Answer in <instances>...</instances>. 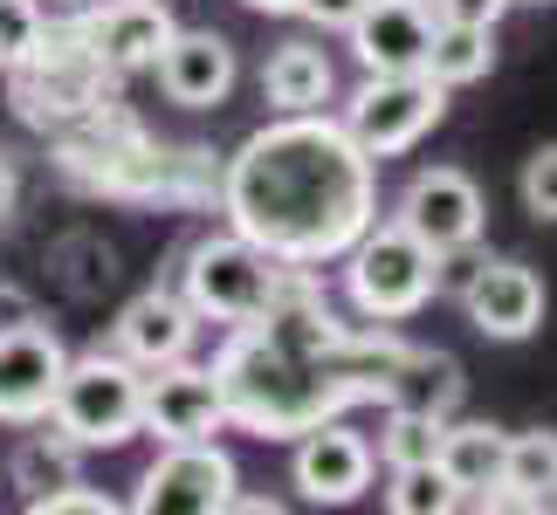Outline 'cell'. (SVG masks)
I'll return each mask as SVG.
<instances>
[{
  "label": "cell",
  "instance_id": "obj_1",
  "mask_svg": "<svg viewBox=\"0 0 557 515\" xmlns=\"http://www.w3.org/2000/svg\"><path fill=\"white\" fill-rule=\"evenodd\" d=\"M221 385L227 426L255 440H296L317 419L351 405H426L447 413L461 399V364L447 351H420L393 324H345L310 268L283 262V282L255 316L234 324L221 357L207 364Z\"/></svg>",
  "mask_w": 557,
  "mask_h": 515
},
{
  "label": "cell",
  "instance_id": "obj_2",
  "mask_svg": "<svg viewBox=\"0 0 557 515\" xmlns=\"http://www.w3.org/2000/svg\"><path fill=\"white\" fill-rule=\"evenodd\" d=\"M213 192H221L227 227L289 268L337 262L379 221V172L324 111H289L262 124L221 165Z\"/></svg>",
  "mask_w": 557,
  "mask_h": 515
},
{
  "label": "cell",
  "instance_id": "obj_3",
  "mask_svg": "<svg viewBox=\"0 0 557 515\" xmlns=\"http://www.w3.org/2000/svg\"><path fill=\"white\" fill-rule=\"evenodd\" d=\"M49 419L70 447H124L145 434V364L124 351H83L62 364Z\"/></svg>",
  "mask_w": 557,
  "mask_h": 515
},
{
  "label": "cell",
  "instance_id": "obj_4",
  "mask_svg": "<svg viewBox=\"0 0 557 515\" xmlns=\"http://www.w3.org/2000/svg\"><path fill=\"white\" fill-rule=\"evenodd\" d=\"M337 262H345V289H351L358 316H372V324H406L441 289V254L426 241H413L399 221H385V227L372 221Z\"/></svg>",
  "mask_w": 557,
  "mask_h": 515
},
{
  "label": "cell",
  "instance_id": "obj_5",
  "mask_svg": "<svg viewBox=\"0 0 557 515\" xmlns=\"http://www.w3.org/2000/svg\"><path fill=\"white\" fill-rule=\"evenodd\" d=\"M283 282V262L262 254L248 234H207V241L186 248V268H180V296L193 316H213V324H242L275 296Z\"/></svg>",
  "mask_w": 557,
  "mask_h": 515
},
{
  "label": "cell",
  "instance_id": "obj_6",
  "mask_svg": "<svg viewBox=\"0 0 557 515\" xmlns=\"http://www.w3.org/2000/svg\"><path fill=\"white\" fill-rule=\"evenodd\" d=\"M441 111H447L441 83L426 76V70H399V76H366V83H358L337 124H345L351 145L379 165V159L413 152V145L441 124Z\"/></svg>",
  "mask_w": 557,
  "mask_h": 515
},
{
  "label": "cell",
  "instance_id": "obj_7",
  "mask_svg": "<svg viewBox=\"0 0 557 515\" xmlns=\"http://www.w3.org/2000/svg\"><path fill=\"white\" fill-rule=\"evenodd\" d=\"M234 461L221 440H165V454L138 475V515H227Z\"/></svg>",
  "mask_w": 557,
  "mask_h": 515
},
{
  "label": "cell",
  "instance_id": "obj_8",
  "mask_svg": "<svg viewBox=\"0 0 557 515\" xmlns=\"http://www.w3.org/2000/svg\"><path fill=\"white\" fill-rule=\"evenodd\" d=\"M393 221L413 234V241H426L434 254H461V248H475L488 206H482V186L468 179L461 165H426V172L406 179Z\"/></svg>",
  "mask_w": 557,
  "mask_h": 515
},
{
  "label": "cell",
  "instance_id": "obj_9",
  "mask_svg": "<svg viewBox=\"0 0 557 515\" xmlns=\"http://www.w3.org/2000/svg\"><path fill=\"white\" fill-rule=\"evenodd\" d=\"M70 28L103 76H132L152 70L159 49L173 41V14H165V0H103V8H83Z\"/></svg>",
  "mask_w": 557,
  "mask_h": 515
},
{
  "label": "cell",
  "instance_id": "obj_10",
  "mask_svg": "<svg viewBox=\"0 0 557 515\" xmlns=\"http://www.w3.org/2000/svg\"><path fill=\"white\" fill-rule=\"evenodd\" d=\"M372 467H379V454H372L366 434H351V426H337V419H317L310 434H296L289 481H296V495L317 502V508H345L372 488Z\"/></svg>",
  "mask_w": 557,
  "mask_h": 515
},
{
  "label": "cell",
  "instance_id": "obj_11",
  "mask_svg": "<svg viewBox=\"0 0 557 515\" xmlns=\"http://www.w3.org/2000/svg\"><path fill=\"white\" fill-rule=\"evenodd\" d=\"M227 426V405H221V385H213L207 364H152L145 372V434L159 440H213Z\"/></svg>",
  "mask_w": 557,
  "mask_h": 515
},
{
  "label": "cell",
  "instance_id": "obj_12",
  "mask_svg": "<svg viewBox=\"0 0 557 515\" xmlns=\"http://www.w3.org/2000/svg\"><path fill=\"white\" fill-rule=\"evenodd\" d=\"M468 324L496 343H523L544 330V275L523 262H475V275L461 282Z\"/></svg>",
  "mask_w": 557,
  "mask_h": 515
},
{
  "label": "cell",
  "instance_id": "obj_13",
  "mask_svg": "<svg viewBox=\"0 0 557 515\" xmlns=\"http://www.w3.org/2000/svg\"><path fill=\"white\" fill-rule=\"evenodd\" d=\"M70 351L49 324H14L0 330V419L8 426H35L49 419V399H55V378Z\"/></svg>",
  "mask_w": 557,
  "mask_h": 515
},
{
  "label": "cell",
  "instance_id": "obj_14",
  "mask_svg": "<svg viewBox=\"0 0 557 515\" xmlns=\"http://www.w3.org/2000/svg\"><path fill=\"white\" fill-rule=\"evenodd\" d=\"M351 55L366 76H399V70H426V41H434V8L426 0H366L351 21Z\"/></svg>",
  "mask_w": 557,
  "mask_h": 515
},
{
  "label": "cell",
  "instance_id": "obj_15",
  "mask_svg": "<svg viewBox=\"0 0 557 515\" xmlns=\"http://www.w3.org/2000/svg\"><path fill=\"white\" fill-rule=\"evenodd\" d=\"M152 76L186 111H213V103H227V90H234V41L213 35V28H173V41H165L159 62H152Z\"/></svg>",
  "mask_w": 557,
  "mask_h": 515
},
{
  "label": "cell",
  "instance_id": "obj_16",
  "mask_svg": "<svg viewBox=\"0 0 557 515\" xmlns=\"http://www.w3.org/2000/svg\"><path fill=\"white\" fill-rule=\"evenodd\" d=\"M503 447H509L503 426H488V419H461V426H455V419H447L434 467L447 475V488H455V508H496Z\"/></svg>",
  "mask_w": 557,
  "mask_h": 515
},
{
  "label": "cell",
  "instance_id": "obj_17",
  "mask_svg": "<svg viewBox=\"0 0 557 515\" xmlns=\"http://www.w3.org/2000/svg\"><path fill=\"white\" fill-rule=\"evenodd\" d=\"M193 330H200V316L186 310V296L145 289L138 303H124V316H117V351L152 372V364H173V357L193 351Z\"/></svg>",
  "mask_w": 557,
  "mask_h": 515
},
{
  "label": "cell",
  "instance_id": "obj_18",
  "mask_svg": "<svg viewBox=\"0 0 557 515\" xmlns=\"http://www.w3.org/2000/svg\"><path fill=\"white\" fill-rule=\"evenodd\" d=\"M262 97H269L275 117H289V111H324V103L337 97L331 55L317 49V41H283V49L269 55V70H262Z\"/></svg>",
  "mask_w": 557,
  "mask_h": 515
},
{
  "label": "cell",
  "instance_id": "obj_19",
  "mask_svg": "<svg viewBox=\"0 0 557 515\" xmlns=\"http://www.w3.org/2000/svg\"><path fill=\"white\" fill-rule=\"evenodd\" d=\"M488 70H496V28H482V21H441L434 14L426 76H434L441 90H468V83H482Z\"/></svg>",
  "mask_w": 557,
  "mask_h": 515
},
{
  "label": "cell",
  "instance_id": "obj_20",
  "mask_svg": "<svg viewBox=\"0 0 557 515\" xmlns=\"http://www.w3.org/2000/svg\"><path fill=\"white\" fill-rule=\"evenodd\" d=\"M557 502V434H509L496 508H550Z\"/></svg>",
  "mask_w": 557,
  "mask_h": 515
},
{
  "label": "cell",
  "instance_id": "obj_21",
  "mask_svg": "<svg viewBox=\"0 0 557 515\" xmlns=\"http://www.w3.org/2000/svg\"><path fill=\"white\" fill-rule=\"evenodd\" d=\"M441 434H447V413H426V405H385L379 461L385 467H420V461L441 454Z\"/></svg>",
  "mask_w": 557,
  "mask_h": 515
},
{
  "label": "cell",
  "instance_id": "obj_22",
  "mask_svg": "<svg viewBox=\"0 0 557 515\" xmlns=\"http://www.w3.org/2000/svg\"><path fill=\"white\" fill-rule=\"evenodd\" d=\"M385 508H393V515H447V508H455V488H447V475H441L434 461H420V467H393Z\"/></svg>",
  "mask_w": 557,
  "mask_h": 515
},
{
  "label": "cell",
  "instance_id": "obj_23",
  "mask_svg": "<svg viewBox=\"0 0 557 515\" xmlns=\"http://www.w3.org/2000/svg\"><path fill=\"white\" fill-rule=\"evenodd\" d=\"M14 481L28 488V502L49 495V488H70V481H76V447L62 440V434H55V440H28V447L14 454Z\"/></svg>",
  "mask_w": 557,
  "mask_h": 515
},
{
  "label": "cell",
  "instance_id": "obj_24",
  "mask_svg": "<svg viewBox=\"0 0 557 515\" xmlns=\"http://www.w3.org/2000/svg\"><path fill=\"white\" fill-rule=\"evenodd\" d=\"M41 41V0H0V70H21Z\"/></svg>",
  "mask_w": 557,
  "mask_h": 515
},
{
  "label": "cell",
  "instance_id": "obj_25",
  "mask_svg": "<svg viewBox=\"0 0 557 515\" xmlns=\"http://www.w3.org/2000/svg\"><path fill=\"white\" fill-rule=\"evenodd\" d=\"M523 206L537 221H557V145H544L537 159H523Z\"/></svg>",
  "mask_w": 557,
  "mask_h": 515
},
{
  "label": "cell",
  "instance_id": "obj_26",
  "mask_svg": "<svg viewBox=\"0 0 557 515\" xmlns=\"http://www.w3.org/2000/svg\"><path fill=\"white\" fill-rule=\"evenodd\" d=\"M242 8H255V14H304V21H324V28H345L366 0H242Z\"/></svg>",
  "mask_w": 557,
  "mask_h": 515
},
{
  "label": "cell",
  "instance_id": "obj_27",
  "mask_svg": "<svg viewBox=\"0 0 557 515\" xmlns=\"http://www.w3.org/2000/svg\"><path fill=\"white\" fill-rule=\"evenodd\" d=\"M28 508H35V515H117V502H111V495H97V488H83V481L49 488V495H35Z\"/></svg>",
  "mask_w": 557,
  "mask_h": 515
},
{
  "label": "cell",
  "instance_id": "obj_28",
  "mask_svg": "<svg viewBox=\"0 0 557 515\" xmlns=\"http://www.w3.org/2000/svg\"><path fill=\"white\" fill-rule=\"evenodd\" d=\"M441 21H482V28H496V21L509 14V0H434Z\"/></svg>",
  "mask_w": 557,
  "mask_h": 515
},
{
  "label": "cell",
  "instance_id": "obj_29",
  "mask_svg": "<svg viewBox=\"0 0 557 515\" xmlns=\"http://www.w3.org/2000/svg\"><path fill=\"white\" fill-rule=\"evenodd\" d=\"M14 200H21V172H14V159L0 152V221L14 213Z\"/></svg>",
  "mask_w": 557,
  "mask_h": 515
}]
</instances>
